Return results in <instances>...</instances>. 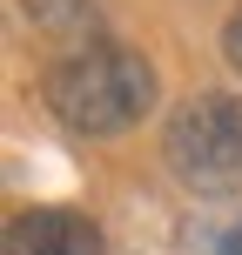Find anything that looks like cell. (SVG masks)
I'll list each match as a JSON object with an SVG mask.
<instances>
[{
    "mask_svg": "<svg viewBox=\"0 0 242 255\" xmlns=\"http://www.w3.org/2000/svg\"><path fill=\"white\" fill-rule=\"evenodd\" d=\"M47 108L74 134H121L155 108V67L128 47H81L47 74Z\"/></svg>",
    "mask_w": 242,
    "mask_h": 255,
    "instance_id": "1",
    "label": "cell"
},
{
    "mask_svg": "<svg viewBox=\"0 0 242 255\" xmlns=\"http://www.w3.org/2000/svg\"><path fill=\"white\" fill-rule=\"evenodd\" d=\"M0 255H101V235L74 208H20L7 222Z\"/></svg>",
    "mask_w": 242,
    "mask_h": 255,
    "instance_id": "3",
    "label": "cell"
},
{
    "mask_svg": "<svg viewBox=\"0 0 242 255\" xmlns=\"http://www.w3.org/2000/svg\"><path fill=\"white\" fill-rule=\"evenodd\" d=\"M222 61H229L236 74H242V7L229 13V20H222Z\"/></svg>",
    "mask_w": 242,
    "mask_h": 255,
    "instance_id": "6",
    "label": "cell"
},
{
    "mask_svg": "<svg viewBox=\"0 0 242 255\" xmlns=\"http://www.w3.org/2000/svg\"><path fill=\"white\" fill-rule=\"evenodd\" d=\"M162 161L189 195L242 188V94H189L162 128Z\"/></svg>",
    "mask_w": 242,
    "mask_h": 255,
    "instance_id": "2",
    "label": "cell"
},
{
    "mask_svg": "<svg viewBox=\"0 0 242 255\" xmlns=\"http://www.w3.org/2000/svg\"><path fill=\"white\" fill-rule=\"evenodd\" d=\"M189 235H202L209 255H242V208H229V215H216V222H202V229H189Z\"/></svg>",
    "mask_w": 242,
    "mask_h": 255,
    "instance_id": "5",
    "label": "cell"
},
{
    "mask_svg": "<svg viewBox=\"0 0 242 255\" xmlns=\"http://www.w3.org/2000/svg\"><path fill=\"white\" fill-rule=\"evenodd\" d=\"M27 7V20L40 27V34H61V40H74V34H94V0H20Z\"/></svg>",
    "mask_w": 242,
    "mask_h": 255,
    "instance_id": "4",
    "label": "cell"
}]
</instances>
